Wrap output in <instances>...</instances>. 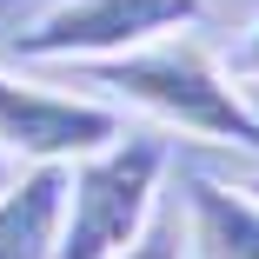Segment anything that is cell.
Listing matches in <instances>:
<instances>
[{
	"label": "cell",
	"instance_id": "52a82bcc",
	"mask_svg": "<svg viewBox=\"0 0 259 259\" xmlns=\"http://www.w3.org/2000/svg\"><path fill=\"white\" fill-rule=\"evenodd\" d=\"M120 259H186V226L180 220H160V213H153V226L120 252Z\"/></svg>",
	"mask_w": 259,
	"mask_h": 259
},
{
	"label": "cell",
	"instance_id": "8992f818",
	"mask_svg": "<svg viewBox=\"0 0 259 259\" xmlns=\"http://www.w3.org/2000/svg\"><path fill=\"white\" fill-rule=\"evenodd\" d=\"M67 166H20L0 186V259H54Z\"/></svg>",
	"mask_w": 259,
	"mask_h": 259
},
{
	"label": "cell",
	"instance_id": "5b68a950",
	"mask_svg": "<svg viewBox=\"0 0 259 259\" xmlns=\"http://www.w3.org/2000/svg\"><path fill=\"white\" fill-rule=\"evenodd\" d=\"M186 259H259V199L233 180L186 173Z\"/></svg>",
	"mask_w": 259,
	"mask_h": 259
},
{
	"label": "cell",
	"instance_id": "9c48e42d",
	"mask_svg": "<svg viewBox=\"0 0 259 259\" xmlns=\"http://www.w3.org/2000/svg\"><path fill=\"white\" fill-rule=\"evenodd\" d=\"M233 186H239V193H252V199H259V173H246V180H233Z\"/></svg>",
	"mask_w": 259,
	"mask_h": 259
},
{
	"label": "cell",
	"instance_id": "7a4b0ae2",
	"mask_svg": "<svg viewBox=\"0 0 259 259\" xmlns=\"http://www.w3.org/2000/svg\"><path fill=\"white\" fill-rule=\"evenodd\" d=\"M160 180H166V140L160 133L126 126L100 153H80L67 166L54 259H120L160 213Z\"/></svg>",
	"mask_w": 259,
	"mask_h": 259
},
{
	"label": "cell",
	"instance_id": "ba28073f",
	"mask_svg": "<svg viewBox=\"0 0 259 259\" xmlns=\"http://www.w3.org/2000/svg\"><path fill=\"white\" fill-rule=\"evenodd\" d=\"M220 67H226V73H233L239 87H246V80H259V14H252V20H246V27H239L233 40H226Z\"/></svg>",
	"mask_w": 259,
	"mask_h": 259
},
{
	"label": "cell",
	"instance_id": "30bf717a",
	"mask_svg": "<svg viewBox=\"0 0 259 259\" xmlns=\"http://www.w3.org/2000/svg\"><path fill=\"white\" fill-rule=\"evenodd\" d=\"M14 173H20V166H14V160H7V153H0V186H7V180H14Z\"/></svg>",
	"mask_w": 259,
	"mask_h": 259
},
{
	"label": "cell",
	"instance_id": "277c9868",
	"mask_svg": "<svg viewBox=\"0 0 259 259\" xmlns=\"http://www.w3.org/2000/svg\"><path fill=\"white\" fill-rule=\"evenodd\" d=\"M126 133V113L100 93L47 87L0 60V153L14 166H73L80 153H100Z\"/></svg>",
	"mask_w": 259,
	"mask_h": 259
},
{
	"label": "cell",
	"instance_id": "6da1fadb",
	"mask_svg": "<svg viewBox=\"0 0 259 259\" xmlns=\"http://www.w3.org/2000/svg\"><path fill=\"white\" fill-rule=\"evenodd\" d=\"M80 73L120 113L140 107L166 133H186L199 146H233V153L259 160V107L220 67V54L199 47L193 33H160L133 54H113V60H80Z\"/></svg>",
	"mask_w": 259,
	"mask_h": 259
},
{
	"label": "cell",
	"instance_id": "3957f363",
	"mask_svg": "<svg viewBox=\"0 0 259 259\" xmlns=\"http://www.w3.org/2000/svg\"><path fill=\"white\" fill-rule=\"evenodd\" d=\"M206 20V0H54L40 20H27L7 54L27 60H113L160 33H193Z\"/></svg>",
	"mask_w": 259,
	"mask_h": 259
}]
</instances>
